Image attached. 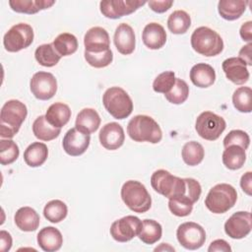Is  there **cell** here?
Returning a JSON list of instances; mask_svg holds the SVG:
<instances>
[{"mask_svg":"<svg viewBox=\"0 0 252 252\" xmlns=\"http://www.w3.org/2000/svg\"><path fill=\"white\" fill-rule=\"evenodd\" d=\"M55 1L49 0H10L9 5L11 9L17 13L35 14L40 10L48 9Z\"/></svg>","mask_w":252,"mask_h":252,"instance_id":"cell-27","label":"cell"},{"mask_svg":"<svg viewBox=\"0 0 252 252\" xmlns=\"http://www.w3.org/2000/svg\"><path fill=\"white\" fill-rule=\"evenodd\" d=\"M194 203L186 196H179L170 198L168 201V208L170 212L177 217H186L191 214Z\"/></svg>","mask_w":252,"mask_h":252,"instance_id":"cell-40","label":"cell"},{"mask_svg":"<svg viewBox=\"0 0 252 252\" xmlns=\"http://www.w3.org/2000/svg\"><path fill=\"white\" fill-rule=\"evenodd\" d=\"M190 80L198 88H209L216 81V72L211 65L198 63L190 70Z\"/></svg>","mask_w":252,"mask_h":252,"instance_id":"cell-22","label":"cell"},{"mask_svg":"<svg viewBox=\"0 0 252 252\" xmlns=\"http://www.w3.org/2000/svg\"><path fill=\"white\" fill-rule=\"evenodd\" d=\"M127 133L135 142L157 144L162 139V132L157 121L148 115H136L127 125Z\"/></svg>","mask_w":252,"mask_h":252,"instance_id":"cell-3","label":"cell"},{"mask_svg":"<svg viewBox=\"0 0 252 252\" xmlns=\"http://www.w3.org/2000/svg\"><path fill=\"white\" fill-rule=\"evenodd\" d=\"M0 250L2 252H7L12 247V236L6 230L0 231Z\"/></svg>","mask_w":252,"mask_h":252,"instance_id":"cell-47","label":"cell"},{"mask_svg":"<svg viewBox=\"0 0 252 252\" xmlns=\"http://www.w3.org/2000/svg\"><path fill=\"white\" fill-rule=\"evenodd\" d=\"M19 147L10 139H2L0 141V162L3 165L13 163L19 158Z\"/></svg>","mask_w":252,"mask_h":252,"instance_id":"cell-39","label":"cell"},{"mask_svg":"<svg viewBox=\"0 0 252 252\" xmlns=\"http://www.w3.org/2000/svg\"><path fill=\"white\" fill-rule=\"evenodd\" d=\"M146 3L141 0H104L99 3V9L104 17L118 19L134 13Z\"/></svg>","mask_w":252,"mask_h":252,"instance_id":"cell-13","label":"cell"},{"mask_svg":"<svg viewBox=\"0 0 252 252\" xmlns=\"http://www.w3.org/2000/svg\"><path fill=\"white\" fill-rule=\"evenodd\" d=\"M226 123L224 119L212 111L202 112L196 119L195 129L197 134L208 141L219 139L221 133L225 130Z\"/></svg>","mask_w":252,"mask_h":252,"instance_id":"cell-8","label":"cell"},{"mask_svg":"<svg viewBox=\"0 0 252 252\" xmlns=\"http://www.w3.org/2000/svg\"><path fill=\"white\" fill-rule=\"evenodd\" d=\"M181 156L183 161L186 164L195 166L202 162L205 156V151L200 143L196 141H190L183 146Z\"/></svg>","mask_w":252,"mask_h":252,"instance_id":"cell-34","label":"cell"},{"mask_svg":"<svg viewBox=\"0 0 252 252\" xmlns=\"http://www.w3.org/2000/svg\"><path fill=\"white\" fill-rule=\"evenodd\" d=\"M100 125V117L96 110L94 108H84L82 109L77 117L75 126L80 131L86 134H92L95 132Z\"/></svg>","mask_w":252,"mask_h":252,"instance_id":"cell-24","label":"cell"},{"mask_svg":"<svg viewBox=\"0 0 252 252\" xmlns=\"http://www.w3.org/2000/svg\"><path fill=\"white\" fill-rule=\"evenodd\" d=\"M158 250H169V251H174V248L169 246L167 243H161L159 247L155 248V251H158Z\"/></svg>","mask_w":252,"mask_h":252,"instance_id":"cell-50","label":"cell"},{"mask_svg":"<svg viewBox=\"0 0 252 252\" xmlns=\"http://www.w3.org/2000/svg\"><path fill=\"white\" fill-rule=\"evenodd\" d=\"M52 44L61 57L71 55L75 53L78 49L77 37L69 32H63L58 34L53 40Z\"/></svg>","mask_w":252,"mask_h":252,"instance_id":"cell-33","label":"cell"},{"mask_svg":"<svg viewBox=\"0 0 252 252\" xmlns=\"http://www.w3.org/2000/svg\"><path fill=\"white\" fill-rule=\"evenodd\" d=\"M175 75L172 71H165L156 77L153 83V89L156 93L167 94L175 83Z\"/></svg>","mask_w":252,"mask_h":252,"instance_id":"cell-41","label":"cell"},{"mask_svg":"<svg viewBox=\"0 0 252 252\" xmlns=\"http://www.w3.org/2000/svg\"><path fill=\"white\" fill-rule=\"evenodd\" d=\"M142 39L144 44L153 50L161 48L166 42V32L158 23H150L143 30Z\"/></svg>","mask_w":252,"mask_h":252,"instance_id":"cell-20","label":"cell"},{"mask_svg":"<svg viewBox=\"0 0 252 252\" xmlns=\"http://www.w3.org/2000/svg\"><path fill=\"white\" fill-rule=\"evenodd\" d=\"M113 39L116 49L121 54L129 55L134 51L136 45L135 32L128 24L122 23L116 28Z\"/></svg>","mask_w":252,"mask_h":252,"instance_id":"cell-19","label":"cell"},{"mask_svg":"<svg viewBox=\"0 0 252 252\" xmlns=\"http://www.w3.org/2000/svg\"><path fill=\"white\" fill-rule=\"evenodd\" d=\"M251 48H252V44L251 42H249L247 45L243 46L239 51V58L242 59L246 63V65H249V66L252 65Z\"/></svg>","mask_w":252,"mask_h":252,"instance_id":"cell-49","label":"cell"},{"mask_svg":"<svg viewBox=\"0 0 252 252\" xmlns=\"http://www.w3.org/2000/svg\"><path fill=\"white\" fill-rule=\"evenodd\" d=\"M67 214L68 208L66 204L61 200H51L45 205L43 209L44 218L53 223H57L63 220Z\"/></svg>","mask_w":252,"mask_h":252,"instance_id":"cell-36","label":"cell"},{"mask_svg":"<svg viewBox=\"0 0 252 252\" xmlns=\"http://www.w3.org/2000/svg\"><path fill=\"white\" fill-rule=\"evenodd\" d=\"M252 91L249 87H240L232 94V103L236 110L249 113L252 110Z\"/></svg>","mask_w":252,"mask_h":252,"instance_id":"cell-37","label":"cell"},{"mask_svg":"<svg viewBox=\"0 0 252 252\" xmlns=\"http://www.w3.org/2000/svg\"><path fill=\"white\" fill-rule=\"evenodd\" d=\"M47 156V146L40 142H34L25 150L24 159L29 166L37 167L45 162Z\"/></svg>","mask_w":252,"mask_h":252,"instance_id":"cell-28","label":"cell"},{"mask_svg":"<svg viewBox=\"0 0 252 252\" xmlns=\"http://www.w3.org/2000/svg\"><path fill=\"white\" fill-rule=\"evenodd\" d=\"M121 198L124 204L135 213H146L152 206L150 193L145 185L137 180H128L123 184Z\"/></svg>","mask_w":252,"mask_h":252,"instance_id":"cell-4","label":"cell"},{"mask_svg":"<svg viewBox=\"0 0 252 252\" xmlns=\"http://www.w3.org/2000/svg\"><path fill=\"white\" fill-rule=\"evenodd\" d=\"M34 57L35 60L44 67L55 66L61 58L52 43H45L37 46L34 51Z\"/></svg>","mask_w":252,"mask_h":252,"instance_id":"cell-35","label":"cell"},{"mask_svg":"<svg viewBox=\"0 0 252 252\" xmlns=\"http://www.w3.org/2000/svg\"><path fill=\"white\" fill-rule=\"evenodd\" d=\"M252 228V219L249 212H236L231 215L224 223L225 233L233 239H241L247 236Z\"/></svg>","mask_w":252,"mask_h":252,"instance_id":"cell-14","label":"cell"},{"mask_svg":"<svg viewBox=\"0 0 252 252\" xmlns=\"http://www.w3.org/2000/svg\"><path fill=\"white\" fill-rule=\"evenodd\" d=\"M176 236L180 245L189 250L199 249L206 241L205 229L193 221L181 223L176 230Z\"/></svg>","mask_w":252,"mask_h":252,"instance_id":"cell-10","label":"cell"},{"mask_svg":"<svg viewBox=\"0 0 252 252\" xmlns=\"http://www.w3.org/2000/svg\"><path fill=\"white\" fill-rule=\"evenodd\" d=\"M85 51L91 53L103 52L110 49L108 32L101 27L91 28L84 36Z\"/></svg>","mask_w":252,"mask_h":252,"instance_id":"cell-16","label":"cell"},{"mask_svg":"<svg viewBox=\"0 0 252 252\" xmlns=\"http://www.w3.org/2000/svg\"><path fill=\"white\" fill-rule=\"evenodd\" d=\"M45 118L52 126L62 128L69 122L71 118V109L63 102L52 103L47 108Z\"/></svg>","mask_w":252,"mask_h":252,"instance_id":"cell-25","label":"cell"},{"mask_svg":"<svg viewBox=\"0 0 252 252\" xmlns=\"http://www.w3.org/2000/svg\"><path fill=\"white\" fill-rule=\"evenodd\" d=\"M222 71L225 77L235 85H243L249 80V71L246 63L239 57H230L222 62Z\"/></svg>","mask_w":252,"mask_h":252,"instance_id":"cell-18","label":"cell"},{"mask_svg":"<svg viewBox=\"0 0 252 252\" xmlns=\"http://www.w3.org/2000/svg\"><path fill=\"white\" fill-rule=\"evenodd\" d=\"M37 244L43 251L54 252L61 248L63 236L56 227L46 226L37 233Z\"/></svg>","mask_w":252,"mask_h":252,"instance_id":"cell-21","label":"cell"},{"mask_svg":"<svg viewBox=\"0 0 252 252\" xmlns=\"http://www.w3.org/2000/svg\"><path fill=\"white\" fill-rule=\"evenodd\" d=\"M84 55L87 63L94 68H104L108 66L113 60V54L110 49L98 53H91L85 51Z\"/></svg>","mask_w":252,"mask_h":252,"instance_id":"cell-42","label":"cell"},{"mask_svg":"<svg viewBox=\"0 0 252 252\" xmlns=\"http://www.w3.org/2000/svg\"><path fill=\"white\" fill-rule=\"evenodd\" d=\"M239 33L243 40L251 42V40H252V22L248 21V22L244 23L240 28Z\"/></svg>","mask_w":252,"mask_h":252,"instance_id":"cell-48","label":"cell"},{"mask_svg":"<svg viewBox=\"0 0 252 252\" xmlns=\"http://www.w3.org/2000/svg\"><path fill=\"white\" fill-rule=\"evenodd\" d=\"M91 136L86 134L76 127L67 131L63 138L62 146L66 154L72 157L83 155L90 146Z\"/></svg>","mask_w":252,"mask_h":252,"instance_id":"cell-15","label":"cell"},{"mask_svg":"<svg viewBox=\"0 0 252 252\" xmlns=\"http://www.w3.org/2000/svg\"><path fill=\"white\" fill-rule=\"evenodd\" d=\"M28 115L25 103L18 99H10L4 103L0 112V136L11 139L20 130Z\"/></svg>","mask_w":252,"mask_h":252,"instance_id":"cell-2","label":"cell"},{"mask_svg":"<svg viewBox=\"0 0 252 252\" xmlns=\"http://www.w3.org/2000/svg\"><path fill=\"white\" fill-rule=\"evenodd\" d=\"M33 40L32 28L25 23L13 26L4 35L3 44L7 51L18 52L29 47Z\"/></svg>","mask_w":252,"mask_h":252,"instance_id":"cell-9","label":"cell"},{"mask_svg":"<svg viewBox=\"0 0 252 252\" xmlns=\"http://www.w3.org/2000/svg\"><path fill=\"white\" fill-rule=\"evenodd\" d=\"M191 45L197 53L207 57L219 55L223 49L220 35L208 27H199L193 32Z\"/></svg>","mask_w":252,"mask_h":252,"instance_id":"cell-5","label":"cell"},{"mask_svg":"<svg viewBox=\"0 0 252 252\" xmlns=\"http://www.w3.org/2000/svg\"><path fill=\"white\" fill-rule=\"evenodd\" d=\"M191 26V18L189 14L183 10L172 12L167 19L168 30L174 34L185 33Z\"/></svg>","mask_w":252,"mask_h":252,"instance_id":"cell-31","label":"cell"},{"mask_svg":"<svg viewBox=\"0 0 252 252\" xmlns=\"http://www.w3.org/2000/svg\"><path fill=\"white\" fill-rule=\"evenodd\" d=\"M236 200L237 193L234 187L227 183H220L211 188L205 199V205L214 214H223L235 205Z\"/></svg>","mask_w":252,"mask_h":252,"instance_id":"cell-6","label":"cell"},{"mask_svg":"<svg viewBox=\"0 0 252 252\" xmlns=\"http://www.w3.org/2000/svg\"><path fill=\"white\" fill-rule=\"evenodd\" d=\"M33 135L41 141H51L57 138L61 132V128L52 126L45 118V115H40L32 123Z\"/></svg>","mask_w":252,"mask_h":252,"instance_id":"cell-30","label":"cell"},{"mask_svg":"<svg viewBox=\"0 0 252 252\" xmlns=\"http://www.w3.org/2000/svg\"><path fill=\"white\" fill-rule=\"evenodd\" d=\"M151 185L156 192L170 199L186 196L194 204L199 200L202 188L194 178H180L164 169L156 170L151 176Z\"/></svg>","mask_w":252,"mask_h":252,"instance_id":"cell-1","label":"cell"},{"mask_svg":"<svg viewBox=\"0 0 252 252\" xmlns=\"http://www.w3.org/2000/svg\"><path fill=\"white\" fill-rule=\"evenodd\" d=\"M250 144V138L248 134L242 130H231L223 139L224 148L230 145L240 146L242 149L247 150Z\"/></svg>","mask_w":252,"mask_h":252,"instance_id":"cell-43","label":"cell"},{"mask_svg":"<svg viewBox=\"0 0 252 252\" xmlns=\"http://www.w3.org/2000/svg\"><path fill=\"white\" fill-rule=\"evenodd\" d=\"M209 252H215V251H223V252H230L231 251V247L229 246V244L223 240V239H217L214 240L209 248H208Z\"/></svg>","mask_w":252,"mask_h":252,"instance_id":"cell-45","label":"cell"},{"mask_svg":"<svg viewBox=\"0 0 252 252\" xmlns=\"http://www.w3.org/2000/svg\"><path fill=\"white\" fill-rule=\"evenodd\" d=\"M99 142L106 150L119 149L125 140V134L122 126L116 122L105 124L98 134Z\"/></svg>","mask_w":252,"mask_h":252,"instance_id":"cell-17","label":"cell"},{"mask_svg":"<svg viewBox=\"0 0 252 252\" xmlns=\"http://www.w3.org/2000/svg\"><path fill=\"white\" fill-rule=\"evenodd\" d=\"M246 160L245 150L237 145L225 147L222 153V162L226 168L231 170L239 169Z\"/></svg>","mask_w":252,"mask_h":252,"instance_id":"cell-29","label":"cell"},{"mask_svg":"<svg viewBox=\"0 0 252 252\" xmlns=\"http://www.w3.org/2000/svg\"><path fill=\"white\" fill-rule=\"evenodd\" d=\"M240 186L247 195L251 196L252 194V172L251 171H247L241 176Z\"/></svg>","mask_w":252,"mask_h":252,"instance_id":"cell-46","label":"cell"},{"mask_svg":"<svg viewBox=\"0 0 252 252\" xmlns=\"http://www.w3.org/2000/svg\"><path fill=\"white\" fill-rule=\"evenodd\" d=\"M32 94L40 100H48L57 92V81L49 72L39 71L33 74L30 82Z\"/></svg>","mask_w":252,"mask_h":252,"instance_id":"cell-12","label":"cell"},{"mask_svg":"<svg viewBox=\"0 0 252 252\" xmlns=\"http://www.w3.org/2000/svg\"><path fill=\"white\" fill-rule=\"evenodd\" d=\"M173 4V1H149L148 5L149 7L156 13H164L166 12Z\"/></svg>","mask_w":252,"mask_h":252,"instance_id":"cell-44","label":"cell"},{"mask_svg":"<svg viewBox=\"0 0 252 252\" xmlns=\"http://www.w3.org/2000/svg\"><path fill=\"white\" fill-rule=\"evenodd\" d=\"M161 234L162 228L158 221L154 220H144L138 236L144 243L154 244L160 239Z\"/></svg>","mask_w":252,"mask_h":252,"instance_id":"cell-32","label":"cell"},{"mask_svg":"<svg viewBox=\"0 0 252 252\" xmlns=\"http://www.w3.org/2000/svg\"><path fill=\"white\" fill-rule=\"evenodd\" d=\"M248 2L242 0H220L218 4V11L221 18L227 21H234L242 16Z\"/></svg>","mask_w":252,"mask_h":252,"instance_id":"cell-26","label":"cell"},{"mask_svg":"<svg viewBox=\"0 0 252 252\" xmlns=\"http://www.w3.org/2000/svg\"><path fill=\"white\" fill-rule=\"evenodd\" d=\"M18 228L23 231H34L39 225V216L35 210L31 207L20 208L14 217Z\"/></svg>","mask_w":252,"mask_h":252,"instance_id":"cell-23","label":"cell"},{"mask_svg":"<svg viewBox=\"0 0 252 252\" xmlns=\"http://www.w3.org/2000/svg\"><path fill=\"white\" fill-rule=\"evenodd\" d=\"M102 103L115 119L127 118L133 111V101L129 94L119 87L107 89L102 95Z\"/></svg>","mask_w":252,"mask_h":252,"instance_id":"cell-7","label":"cell"},{"mask_svg":"<svg viewBox=\"0 0 252 252\" xmlns=\"http://www.w3.org/2000/svg\"><path fill=\"white\" fill-rule=\"evenodd\" d=\"M142 227V220L135 216H126L112 222L110 235L118 242H127L137 236Z\"/></svg>","mask_w":252,"mask_h":252,"instance_id":"cell-11","label":"cell"},{"mask_svg":"<svg viewBox=\"0 0 252 252\" xmlns=\"http://www.w3.org/2000/svg\"><path fill=\"white\" fill-rule=\"evenodd\" d=\"M189 95V87L187 83L179 78L175 79V83L171 90L164 94L165 98L173 104L183 103Z\"/></svg>","mask_w":252,"mask_h":252,"instance_id":"cell-38","label":"cell"}]
</instances>
